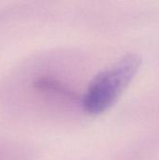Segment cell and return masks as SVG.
I'll list each match as a JSON object with an SVG mask.
<instances>
[{"instance_id":"1","label":"cell","mask_w":159,"mask_h":160,"mask_svg":"<svg viewBox=\"0 0 159 160\" xmlns=\"http://www.w3.org/2000/svg\"><path fill=\"white\" fill-rule=\"evenodd\" d=\"M142 60L135 53L127 54L99 72L90 82L83 98V110L93 115L108 111L137 75Z\"/></svg>"}]
</instances>
